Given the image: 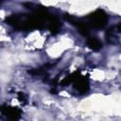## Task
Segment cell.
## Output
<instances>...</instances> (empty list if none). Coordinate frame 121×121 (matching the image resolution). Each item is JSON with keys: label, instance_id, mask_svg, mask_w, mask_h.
<instances>
[{"label": "cell", "instance_id": "obj_1", "mask_svg": "<svg viewBox=\"0 0 121 121\" xmlns=\"http://www.w3.org/2000/svg\"><path fill=\"white\" fill-rule=\"evenodd\" d=\"M86 19L88 20L89 26H91L94 28L100 29V28H103L107 25L109 17H108V14L104 10L96 9L95 11L89 14L86 17Z\"/></svg>", "mask_w": 121, "mask_h": 121}, {"label": "cell", "instance_id": "obj_2", "mask_svg": "<svg viewBox=\"0 0 121 121\" xmlns=\"http://www.w3.org/2000/svg\"><path fill=\"white\" fill-rule=\"evenodd\" d=\"M70 82L74 83V89H76L79 94H85L89 90V81L86 78L82 76H69Z\"/></svg>", "mask_w": 121, "mask_h": 121}, {"label": "cell", "instance_id": "obj_3", "mask_svg": "<svg viewBox=\"0 0 121 121\" xmlns=\"http://www.w3.org/2000/svg\"><path fill=\"white\" fill-rule=\"evenodd\" d=\"M65 19L67 21L70 22V24H72L75 27H77L78 31L82 35V36H88L90 31H89V25L87 23H85L84 21H81L80 19L75 18L69 14H65Z\"/></svg>", "mask_w": 121, "mask_h": 121}, {"label": "cell", "instance_id": "obj_4", "mask_svg": "<svg viewBox=\"0 0 121 121\" xmlns=\"http://www.w3.org/2000/svg\"><path fill=\"white\" fill-rule=\"evenodd\" d=\"M1 112L10 120H18L22 115V111L20 109L9 105H3L1 107Z\"/></svg>", "mask_w": 121, "mask_h": 121}, {"label": "cell", "instance_id": "obj_5", "mask_svg": "<svg viewBox=\"0 0 121 121\" xmlns=\"http://www.w3.org/2000/svg\"><path fill=\"white\" fill-rule=\"evenodd\" d=\"M86 44L89 48H91L94 51H99L102 48L101 41L95 37H89L86 41Z\"/></svg>", "mask_w": 121, "mask_h": 121}, {"label": "cell", "instance_id": "obj_6", "mask_svg": "<svg viewBox=\"0 0 121 121\" xmlns=\"http://www.w3.org/2000/svg\"><path fill=\"white\" fill-rule=\"evenodd\" d=\"M18 99H19L21 102H23V103H26V97L25 94L22 93V92H19V93H18Z\"/></svg>", "mask_w": 121, "mask_h": 121}, {"label": "cell", "instance_id": "obj_7", "mask_svg": "<svg viewBox=\"0 0 121 121\" xmlns=\"http://www.w3.org/2000/svg\"><path fill=\"white\" fill-rule=\"evenodd\" d=\"M117 28H118V31H119V32H121V23L117 26Z\"/></svg>", "mask_w": 121, "mask_h": 121}]
</instances>
